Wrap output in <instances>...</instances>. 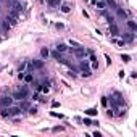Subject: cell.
<instances>
[{"label": "cell", "instance_id": "34", "mask_svg": "<svg viewBox=\"0 0 137 137\" xmlns=\"http://www.w3.org/2000/svg\"><path fill=\"white\" fill-rule=\"evenodd\" d=\"M52 107H53V108H58V107H60V102H56V100L52 102Z\"/></svg>", "mask_w": 137, "mask_h": 137}, {"label": "cell", "instance_id": "35", "mask_svg": "<svg viewBox=\"0 0 137 137\" xmlns=\"http://www.w3.org/2000/svg\"><path fill=\"white\" fill-rule=\"evenodd\" d=\"M105 60H107V65H111V58L108 55H105Z\"/></svg>", "mask_w": 137, "mask_h": 137}, {"label": "cell", "instance_id": "21", "mask_svg": "<svg viewBox=\"0 0 137 137\" xmlns=\"http://www.w3.org/2000/svg\"><path fill=\"white\" fill-rule=\"evenodd\" d=\"M110 41H111L113 44H116V45H119V47H124V45H126V42H124V41H118V39H114V37H111Z\"/></svg>", "mask_w": 137, "mask_h": 137}, {"label": "cell", "instance_id": "17", "mask_svg": "<svg viewBox=\"0 0 137 137\" xmlns=\"http://www.w3.org/2000/svg\"><path fill=\"white\" fill-rule=\"evenodd\" d=\"M123 41H127V42H132L134 41V32H127V34H123Z\"/></svg>", "mask_w": 137, "mask_h": 137}, {"label": "cell", "instance_id": "9", "mask_svg": "<svg viewBox=\"0 0 137 137\" xmlns=\"http://www.w3.org/2000/svg\"><path fill=\"white\" fill-rule=\"evenodd\" d=\"M110 32H111V37H116V36H119V29H118V26L114 24V23H111V24H110Z\"/></svg>", "mask_w": 137, "mask_h": 137}, {"label": "cell", "instance_id": "1", "mask_svg": "<svg viewBox=\"0 0 137 137\" xmlns=\"http://www.w3.org/2000/svg\"><path fill=\"white\" fill-rule=\"evenodd\" d=\"M110 103H111L113 110H116V108L121 107V105H124V99H123L121 92H113L111 97H110Z\"/></svg>", "mask_w": 137, "mask_h": 137}, {"label": "cell", "instance_id": "27", "mask_svg": "<svg viewBox=\"0 0 137 137\" xmlns=\"http://www.w3.org/2000/svg\"><path fill=\"white\" fill-rule=\"evenodd\" d=\"M121 60L124 61V63H129V61H131V56H129V55H124V53H123V55H121Z\"/></svg>", "mask_w": 137, "mask_h": 137}, {"label": "cell", "instance_id": "26", "mask_svg": "<svg viewBox=\"0 0 137 137\" xmlns=\"http://www.w3.org/2000/svg\"><path fill=\"white\" fill-rule=\"evenodd\" d=\"M92 66H90V69H94V71H97L99 69V60H95V61H90Z\"/></svg>", "mask_w": 137, "mask_h": 137}, {"label": "cell", "instance_id": "8", "mask_svg": "<svg viewBox=\"0 0 137 137\" xmlns=\"http://www.w3.org/2000/svg\"><path fill=\"white\" fill-rule=\"evenodd\" d=\"M11 10H13V11H16V13H21V11H23V5H21L18 0H13V7H11Z\"/></svg>", "mask_w": 137, "mask_h": 137}, {"label": "cell", "instance_id": "28", "mask_svg": "<svg viewBox=\"0 0 137 137\" xmlns=\"http://www.w3.org/2000/svg\"><path fill=\"white\" fill-rule=\"evenodd\" d=\"M28 111H29V114H36V113H37V108H36V107H29Z\"/></svg>", "mask_w": 137, "mask_h": 137}, {"label": "cell", "instance_id": "2", "mask_svg": "<svg viewBox=\"0 0 137 137\" xmlns=\"http://www.w3.org/2000/svg\"><path fill=\"white\" fill-rule=\"evenodd\" d=\"M28 95H29V87L28 86H23V87H21V89H18V90H16L15 92V94H13L11 97H13V99H15V100H24V99H28Z\"/></svg>", "mask_w": 137, "mask_h": 137}, {"label": "cell", "instance_id": "20", "mask_svg": "<svg viewBox=\"0 0 137 137\" xmlns=\"http://www.w3.org/2000/svg\"><path fill=\"white\" fill-rule=\"evenodd\" d=\"M127 28L131 29V32H134V31L137 29V26H135V23H134V19H127Z\"/></svg>", "mask_w": 137, "mask_h": 137}, {"label": "cell", "instance_id": "31", "mask_svg": "<svg viewBox=\"0 0 137 137\" xmlns=\"http://www.w3.org/2000/svg\"><path fill=\"white\" fill-rule=\"evenodd\" d=\"M52 116H55V118H63V114H60V113H56V111H50Z\"/></svg>", "mask_w": 137, "mask_h": 137}, {"label": "cell", "instance_id": "30", "mask_svg": "<svg viewBox=\"0 0 137 137\" xmlns=\"http://www.w3.org/2000/svg\"><path fill=\"white\" fill-rule=\"evenodd\" d=\"M82 123H84L86 126H92V121H90L89 118H84V121H82Z\"/></svg>", "mask_w": 137, "mask_h": 137}, {"label": "cell", "instance_id": "32", "mask_svg": "<svg viewBox=\"0 0 137 137\" xmlns=\"http://www.w3.org/2000/svg\"><path fill=\"white\" fill-rule=\"evenodd\" d=\"M69 45H74V47H79V45H81V44H77L76 41H73V39H71V41H69Z\"/></svg>", "mask_w": 137, "mask_h": 137}, {"label": "cell", "instance_id": "14", "mask_svg": "<svg viewBox=\"0 0 137 137\" xmlns=\"http://www.w3.org/2000/svg\"><path fill=\"white\" fill-rule=\"evenodd\" d=\"M41 56H42L44 60L50 56V50H48V47H42V48H41Z\"/></svg>", "mask_w": 137, "mask_h": 137}, {"label": "cell", "instance_id": "40", "mask_svg": "<svg viewBox=\"0 0 137 137\" xmlns=\"http://www.w3.org/2000/svg\"><path fill=\"white\" fill-rule=\"evenodd\" d=\"M0 2H3V0H0Z\"/></svg>", "mask_w": 137, "mask_h": 137}, {"label": "cell", "instance_id": "11", "mask_svg": "<svg viewBox=\"0 0 137 137\" xmlns=\"http://www.w3.org/2000/svg\"><path fill=\"white\" fill-rule=\"evenodd\" d=\"M94 5L97 10H105L107 8V3H105V0H97V2H94Z\"/></svg>", "mask_w": 137, "mask_h": 137}, {"label": "cell", "instance_id": "5", "mask_svg": "<svg viewBox=\"0 0 137 137\" xmlns=\"http://www.w3.org/2000/svg\"><path fill=\"white\" fill-rule=\"evenodd\" d=\"M74 55H76L77 58H86L87 50H86L84 47H81V45H79V47H76V48H74Z\"/></svg>", "mask_w": 137, "mask_h": 137}, {"label": "cell", "instance_id": "24", "mask_svg": "<svg viewBox=\"0 0 137 137\" xmlns=\"http://www.w3.org/2000/svg\"><path fill=\"white\" fill-rule=\"evenodd\" d=\"M47 5H50V7H56V5H60V0H47Z\"/></svg>", "mask_w": 137, "mask_h": 137}, {"label": "cell", "instance_id": "22", "mask_svg": "<svg viewBox=\"0 0 137 137\" xmlns=\"http://www.w3.org/2000/svg\"><path fill=\"white\" fill-rule=\"evenodd\" d=\"M97 113H99V111H97V108H89V110H86V114H87V116H95Z\"/></svg>", "mask_w": 137, "mask_h": 137}, {"label": "cell", "instance_id": "39", "mask_svg": "<svg viewBox=\"0 0 137 137\" xmlns=\"http://www.w3.org/2000/svg\"><path fill=\"white\" fill-rule=\"evenodd\" d=\"M0 34H2V29H0Z\"/></svg>", "mask_w": 137, "mask_h": 137}, {"label": "cell", "instance_id": "36", "mask_svg": "<svg viewBox=\"0 0 137 137\" xmlns=\"http://www.w3.org/2000/svg\"><path fill=\"white\" fill-rule=\"evenodd\" d=\"M63 28H65V26L61 24V23H56V29H63Z\"/></svg>", "mask_w": 137, "mask_h": 137}, {"label": "cell", "instance_id": "25", "mask_svg": "<svg viewBox=\"0 0 137 137\" xmlns=\"http://www.w3.org/2000/svg\"><path fill=\"white\" fill-rule=\"evenodd\" d=\"M31 84H32V86H34V89H36L37 92H41V89H42V84H41V82H34V81H32Z\"/></svg>", "mask_w": 137, "mask_h": 137}, {"label": "cell", "instance_id": "7", "mask_svg": "<svg viewBox=\"0 0 137 137\" xmlns=\"http://www.w3.org/2000/svg\"><path fill=\"white\" fill-rule=\"evenodd\" d=\"M23 81L26 82V84H31L34 81V73H31V71H26L24 73V77H23Z\"/></svg>", "mask_w": 137, "mask_h": 137}, {"label": "cell", "instance_id": "4", "mask_svg": "<svg viewBox=\"0 0 137 137\" xmlns=\"http://www.w3.org/2000/svg\"><path fill=\"white\" fill-rule=\"evenodd\" d=\"M13 102H15V99L11 95H2L0 97V108L2 107H11Z\"/></svg>", "mask_w": 137, "mask_h": 137}, {"label": "cell", "instance_id": "38", "mask_svg": "<svg viewBox=\"0 0 137 137\" xmlns=\"http://www.w3.org/2000/svg\"><path fill=\"white\" fill-rule=\"evenodd\" d=\"M90 2H92V3H94V2H97V0H90Z\"/></svg>", "mask_w": 137, "mask_h": 137}, {"label": "cell", "instance_id": "10", "mask_svg": "<svg viewBox=\"0 0 137 137\" xmlns=\"http://www.w3.org/2000/svg\"><path fill=\"white\" fill-rule=\"evenodd\" d=\"M55 50H56V52H60V53H66V52L69 50V47H68V45H65V44H58V45L55 47Z\"/></svg>", "mask_w": 137, "mask_h": 137}, {"label": "cell", "instance_id": "16", "mask_svg": "<svg viewBox=\"0 0 137 137\" xmlns=\"http://www.w3.org/2000/svg\"><path fill=\"white\" fill-rule=\"evenodd\" d=\"M60 10H61V13H65V15H68V13L71 11V7H69L68 3H61V5H60Z\"/></svg>", "mask_w": 137, "mask_h": 137}, {"label": "cell", "instance_id": "3", "mask_svg": "<svg viewBox=\"0 0 137 137\" xmlns=\"http://www.w3.org/2000/svg\"><path fill=\"white\" fill-rule=\"evenodd\" d=\"M79 69L82 71V77H90V74H92V69H90V66L87 61H81V65H79Z\"/></svg>", "mask_w": 137, "mask_h": 137}, {"label": "cell", "instance_id": "18", "mask_svg": "<svg viewBox=\"0 0 137 137\" xmlns=\"http://www.w3.org/2000/svg\"><path fill=\"white\" fill-rule=\"evenodd\" d=\"M105 3H107V7L110 8H113V10H116V8L119 7L118 3H116V0H105Z\"/></svg>", "mask_w": 137, "mask_h": 137}, {"label": "cell", "instance_id": "23", "mask_svg": "<svg viewBox=\"0 0 137 137\" xmlns=\"http://www.w3.org/2000/svg\"><path fill=\"white\" fill-rule=\"evenodd\" d=\"M19 108H21V111H23V110H28V108H29V102H28V100H26V99H24L23 102H21V105H19Z\"/></svg>", "mask_w": 137, "mask_h": 137}, {"label": "cell", "instance_id": "33", "mask_svg": "<svg viewBox=\"0 0 137 137\" xmlns=\"http://www.w3.org/2000/svg\"><path fill=\"white\" fill-rule=\"evenodd\" d=\"M31 99H32V100H39V94H37V92H34V94L31 95Z\"/></svg>", "mask_w": 137, "mask_h": 137}, {"label": "cell", "instance_id": "19", "mask_svg": "<svg viewBox=\"0 0 137 137\" xmlns=\"http://www.w3.org/2000/svg\"><path fill=\"white\" fill-rule=\"evenodd\" d=\"M7 21L10 23V26H15V24H18V18H16V16H13V15H8Z\"/></svg>", "mask_w": 137, "mask_h": 137}, {"label": "cell", "instance_id": "6", "mask_svg": "<svg viewBox=\"0 0 137 137\" xmlns=\"http://www.w3.org/2000/svg\"><path fill=\"white\" fill-rule=\"evenodd\" d=\"M8 108V116L13 118V116H16V114H21V108L19 107H7Z\"/></svg>", "mask_w": 137, "mask_h": 137}, {"label": "cell", "instance_id": "13", "mask_svg": "<svg viewBox=\"0 0 137 137\" xmlns=\"http://www.w3.org/2000/svg\"><path fill=\"white\" fill-rule=\"evenodd\" d=\"M116 15L119 16V18H123V19H126V18H127V11H126V10H123L121 7H118V8H116Z\"/></svg>", "mask_w": 137, "mask_h": 137}, {"label": "cell", "instance_id": "15", "mask_svg": "<svg viewBox=\"0 0 137 137\" xmlns=\"http://www.w3.org/2000/svg\"><path fill=\"white\" fill-rule=\"evenodd\" d=\"M32 68L34 69H42L44 68V61L42 60H34L32 61Z\"/></svg>", "mask_w": 137, "mask_h": 137}, {"label": "cell", "instance_id": "12", "mask_svg": "<svg viewBox=\"0 0 137 137\" xmlns=\"http://www.w3.org/2000/svg\"><path fill=\"white\" fill-rule=\"evenodd\" d=\"M0 29H2V32H8L10 31V23L5 19V21H0Z\"/></svg>", "mask_w": 137, "mask_h": 137}, {"label": "cell", "instance_id": "37", "mask_svg": "<svg viewBox=\"0 0 137 137\" xmlns=\"http://www.w3.org/2000/svg\"><path fill=\"white\" fill-rule=\"evenodd\" d=\"M53 131H55V132H58V131H63V127H60V126H56V127H53Z\"/></svg>", "mask_w": 137, "mask_h": 137}, {"label": "cell", "instance_id": "29", "mask_svg": "<svg viewBox=\"0 0 137 137\" xmlns=\"http://www.w3.org/2000/svg\"><path fill=\"white\" fill-rule=\"evenodd\" d=\"M102 105H103V107L108 105V97H102Z\"/></svg>", "mask_w": 137, "mask_h": 137}]
</instances>
